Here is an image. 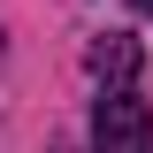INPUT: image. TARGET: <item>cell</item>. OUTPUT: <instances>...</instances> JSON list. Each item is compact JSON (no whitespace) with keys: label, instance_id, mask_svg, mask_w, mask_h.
Returning <instances> with one entry per match:
<instances>
[{"label":"cell","instance_id":"cell-3","mask_svg":"<svg viewBox=\"0 0 153 153\" xmlns=\"http://www.w3.org/2000/svg\"><path fill=\"white\" fill-rule=\"evenodd\" d=\"M138 16H153V0H138Z\"/></svg>","mask_w":153,"mask_h":153},{"label":"cell","instance_id":"cell-2","mask_svg":"<svg viewBox=\"0 0 153 153\" xmlns=\"http://www.w3.org/2000/svg\"><path fill=\"white\" fill-rule=\"evenodd\" d=\"M84 61H92V76L115 92V84H130V76H138V38H100Z\"/></svg>","mask_w":153,"mask_h":153},{"label":"cell","instance_id":"cell-1","mask_svg":"<svg viewBox=\"0 0 153 153\" xmlns=\"http://www.w3.org/2000/svg\"><path fill=\"white\" fill-rule=\"evenodd\" d=\"M92 153H153V107L138 100V84L92 100Z\"/></svg>","mask_w":153,"mask_h":153}]
</instances>
